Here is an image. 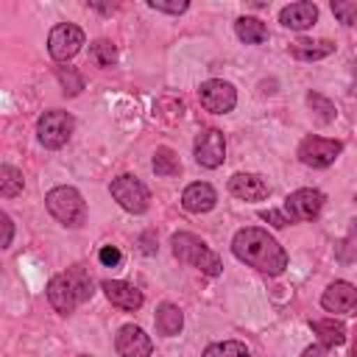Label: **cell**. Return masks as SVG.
<instances>
[{"instance_id":"cell-20","label":"cell","mask_w":357,"mask_h":357,"mask_svg":"<svg viewBox=\"0 0 357 357\" xmlns=\"http://www.w3.org/2000/svg\"><path fill=\"white\" fill-rule=\"evenodd\" d=\"M290 53L301 61H318V59H326L329 53H335V42L329 39H298L290 45Z\"/></svg>"},{"instance_id":"cell-37","label":"cell","mask_w":357,"mask_h":357,"mask_svg":"<svg viewBox=\"0 0 357 357\" xmlns=\"http://www.w3.org/2000/svg\"><path fill=\"white\" fill-rule=\"evenodd\" d=\"M351 357H357V335H354V346H351Z\"/></svg>"},{"instance_id":"cell-4","label":"cell","mask_w":357,"mask_h":357,"mask_svg":"<svg viewBox=\"0 0 357 357\" xmlns=\"http://www.w3.org/2000/svg\"><path fill=\"white\" fill-rule=\"evenodd\" d=\"M45 206H47V212H50L61 226L78 229V226H84V220H86V204H84L81 192H78L75 187H67V184L53 187V190L45 195Z\"/></svg>"},{"instance_id":"cell-39","label":"cell","mask_w":357,"mask_h":357,"mask_svg":"<svg viewBox=\"0 0 357 357\" xmlns=\"http://www.w3.org/2000/svg\"><path fill=\"white\" fill-rule=\"evenodd\" d=\"M78 357H92V354H78Z\"/></svg>"},{"instance_id":"cell-38","label":"cell","mask_w":357,"mask_h":357,"mask_svg":"<svg viewBox=\"0 0 357 357\" xmlns=\"http://www.w3.org/2000/svg\"><path fill=\"white\" fill-rule=\"evenodd\" d=\"M351 231H354V234H357V218H354V226H351Z\"/></svg>"},{"instance_id":"cell-15","label":"cell","mask_w":357,"mask_h":357,"mask_svg":"<svg viewBox=\"0 0 357 357\" xmlns=\"http://www.w3.org/2000/svg\"><path fill=\"white\" fill-rule=\"evenodd\" d=\"M229 192L240 201H262L271 192V184L257 173H234L229 178Z\"/></svg>"},{"instance_id":"cell-35","label":"cell","mask_w":357,"mask_h":357,"mask_svg":"<svg viewBox=\"0 0 357 357\" xmlns=\"http://www.w3.org/2000/svg\"><path fill=\"white\" fill-rule=\"evenodd\" d=\"M92 8H98V11H103V14H112L117 6H100V3H92Z\"/></svg>"},{"instance_id":"cell-17","label":"cell","mask_w":357,"mask_h":357,"mask_svg":"<svg viewBox=\"0 0 357 357\" xmlns=\"http://www.w3.org/2000/svg\"><path fill=\"white\" fill-rule=\"evenodd\" d=\"M279 22L284 28H293V31H307L318 22V6L310 3V0H298V3H290L279 11Z\"/></svg>"},{"instance_id":"cell-28","label":"cell","mask_w":357,"mask_h":357,"mask_svg":"<svg viewBox=\"0 0 357 357\" xmlns=\"http://www.w3.org/2000/svg\"><path fill=\"white\" fill-rule=\"evenodd\" d=\"M332 14L343 25H357V0H332Z\"/></svg>"},{"instance_id":"cell-27","label":"cell","mask_w":357,"mask_h":357,"mask_svg":"<svg viewBox=\"0 0 357 357\" xmlns=\"http://www.w3.org/2000/svg\"><path fill=\"white\" fill-rule=\"evenodd\" d=\"M56 78H59L64 95H70V98H75L84 89V75L75 67H56Z\"/></svg>"},{"instance_id":"cell-21","label":"cell","mask_w":357,"mask_h":357,"mask_svg":"<svg viewBox=\"0 0 357 357\" xmlns=\"http://www.w3.org/2000/svg\"><path fill=\"white\" fill-rule=\"evenodd\" d=\"M234 33H237V39L245 42V45H259V42L268 39V28H265V22L257 20V17H240V20L234 22Z\"/></svg>"},{"instance_id":"cell-29","label":"cell","mask_w":357,"mask_h":357,"mask_svg":"<svg viewBox=\"0 0 357 357\" xmlns=\"http://www.w3.org/2000/svg\"><path fill=\"white\" fill-rule=\"evenodd\" d=\"M148 8L165 11V14H184L190 8V3L187 0H148Z\"/></svg>"},{"instance_id":"cell-30","label":"cell","mask_w":357,"mask_h":357,"mask_svg":"<svg viewBox=\"0 0 357 357\" xmlns=\"http://www.w3.org/2000/svg\"><path fill=\"white\" fill-rule=\"evenodd\" d=\"M98 259H100V265L114 268V265H120L123 254H120V248H114V245H103V248L98 251Z\"/></svg>"},{"instance_id":"cell-10","label":"cell","mask_w":357,"mask_h":357,"mask_svg":"<svg viewBox=\"0 0 357 357\" xmlns=\"http://www.w3.org/2000/svg\"><path fill=\"white\" fill-rule=\"evenodd\" d=\"M343 151V142L337 139H326V137H304L298 145V159L307 167H329Z\"/></svg>"},{"instance_id":"cell-12","label":"cell","mask_w":357,"mask_h":357,"mask_svg":"<svg viewBox=\"0 0 357 357\" xmlns=\"http://www.w3.org/2000/svg\"><path fill=\"white\" fill-rule=\"evenodd\" d=\"M321 307L326 312H335V315H354V310H357V287L351 282H332L321 296Z\"/></svg>"},{"instance_id":"cell-2","label":"cell","mask_w":357,"mask_h":357,"mask_svg":"<svg viewBox=\"0 0 357 357\" xmlns=\"http://www.w3.org/2000/svg\"><path fill=\"white\" fill-rule=\"evenodd\" d=\"M92 293V276L81 265H73L47 282V301L59 315H70L81 301H89Z\"/></svg>"},{"instance_id":"cell-13","label":"cell","mask_w":357,"mask_h":357,"mask_svg":"<svg viewBox=\"0 0 357 357\" xmlns=\"http://www.w3.org/2000/svg\"><path fill=\"white\" fill-rule=\"evenodd\" d=\"M114 349L120 357H151L153 354L151 337L145 335L142 326H134V324L120 326V332L114 337Z\"/></svg>"},{"instance_id":"cell-36","label":"cell","mask_w":357,"mask_h":357,"mask_svg":"<svg viewBox=\"0 0 357 357\" xmlns=\"http://www.w3.org/2000/svg\"><path fill=\"white\" fill-rule=\"evenodd\" d=\"M351 95H357V67H354V81H351V89H349Z\"/></svg>"},{"instance_id":"cell-31","label":"cell","mask_w":357,"mask_h":357,"mask_svg":"<svg viewBox=\"0 0 357 357\" xmlns=\"http://www.w3.org/2000/svg\"><path fill=\"white\" fill-rule=\"evenodd\" d=\"M137 243H139V251H142L145 257H153V254H156V248H159V245H156V231H153V229L142 231Z\"/></svg>"},{"instance_id":"cell-32","label":"cell","mask_w":357,"mask_h":357,"mask_svg":"<svg viewBox=\"0 0 357 357\" xmlns=\"http://www.w3.org/2000/svg\"><path fill=\"white\" fill-rule=\"evenodd\" d=\"M259 218H262V220H268V223H271V226H276V229H284V226L290 223V220L284 218V212H279V209H262V212H259Z\"/></svg>"},{"instance_id":"cell-26","label":"cell","mask_w":357,"mask_h":357,"mask_svg":"<svg viewBox=\"0 0 357 357\" xmlns=\"http://www.w3.org/2000/svg\"><path fill=\"white\" fill-rule=\"evenodd\" d=\"M89 59L98 64V67H112L117 61V47L109 42V39H98L89 45Z\"/></svg>"},{"instance_id":"cell-6","label":"cell","mask_w":357,"mask_h":357,"mask_svg":"<svg viewBox=\"0 0 357 357\" xmlns=\"http://www.w3.org/2000/svg\"><path fill=\"white\" fill-rule=\"evenodd\" d=\"M109 192H112V198H114L126 212H131V215H142V212L148 209V204H151L148 187H145L137 176H131V173L117 176V178L109 184Z\"/></svg>"},{"instance_id":"cell-18","label":"cell","mask_w":357,"mask_h":357,"mask_svg":"<svg viewBox=\"0 0 357 357\" xmlns=\"http://www.w3.org/2000/svg\"><path fill=\"white\" fill-rule=\"evenodd\" d=\"M153 324H156V332H159L162 337H176V335L181 332V326H184V312H181L176 304L162 301V304L156 307Z\"/></svg>"},{"instance_id":"cell-22","label":"cell","mask_w":357,"mask_h":357,"mask_svg":"<svg viewBox=\"0 0 357 357\" xmlns=\"http://www.w3.org/2000/svg\"><path fill=\"white\" fill-rule=\"evenodd\" d=\"M151 167H153V173H156V176H162V178H173V176H178V173H181V162H178L176 151H170L167 145H162V148H156V151H153Z\"/></svg>"},{"instance_id":"cell-14","label":"cell","mask_w":357,"mask_h":357,"mask_svg":"<svg viewBox=\"0 0 357 357\" xmlns=\"http://www.w3.org/2000/svg\"><path fill=\"white\" fill-rule=\"evenodd\" d=\"M100 287H103L106 298H109L114 307L126 310V312H137V310L142 307V301H145L142 290H137L131 282H123V279H106Z\"/></svg>"},{"instance_id":"cell-11","label":"cell","mask_w":357,"mask_h":357,"mask_svg":"<svg viewBox=\"0 0 357 357\" xmlns=\"http://www.w3.org/2000/svg\"><path fill=\"white\" fill-rule=\"evenodd\" d=\"M195 162L201 167H209V170H215V167H220L226 162V137H223V131L206 128V131L198 134V139H195Z\"/></svg>"},{"instance_id":"cell-8","label":"cell","mask_w":357,"mask_h":357,"mask_svg":"<svg viewBox=\"0 0 357 357\" xmlns=\"http://www.w3.org/2000/svg\"><path fill=\"white\" fill-rule=\"evenodd\" d=\"M324 192L321 190H312V187H301V190H296V192H290L287 198H284V206H282V212H284V218L290 220V223H301V220H312L318 212H321V206H324Z\"/></svg>"},{"instance_id":"cell-1","label":"cell","mask_w":357,"mask_h":357,"mask_svg":"<svg viewBox=\"0 0 357 357\" xmlns=\"http://www.w3.org/2000/svg\"><path fill=\"white\" fill-rule=\"evenodd\" d=\"M231 251L240 262L257 268L259 273L279 276L287 268V251L259 226H245L231 237Z\"/></svg>"},{"instance_id":"cell-19","label":"cell","mask_w":357,"mask_h":357,"mask_svg":"<svg viewBox=\"0 0 357 357\" xmlns=\"http://www.w3.org/2000/svg\"><path fill=\"white\" fill-rule=\"evenodd\" d=\"M310 329L318 335L321 346L324 349H335V346H343L346 343V326L335 318H318V321H310Z\"/></svg>"},{"instance_id":"cell-5","label":"cell","mask_w":357,"mask_h":357,"mask_svg":"<svg viewBox=\"0 0 357 357\" xmlns=\"http://www.w3.org/2000/svg\"><path fill=\"white\" fill-rule=\"evenodd\" d=\"M73 128H75V120L64 109H50L45 114H39V120H36V137L50 151L67 145V139L73 137Z\"/></svg>"},{"instance_id":"cell-23","label":"cell","mask_w":357,"mask_h":357,"mask_svg":"<svg viewBox=\"0 0 357 357\" xmlns=\"http://www.w3.org/2000/svg\"><path fill=\"white\" fill-rule=\"evenodd\" d=\"M25 187V178H22V170L11 167V165H3L0 167V195L3 198H14L20 195Z\"/></svg>"},{"instance_id":"cell-34","label":"cell","mask_w":357,"mask_h":357,"mask_svg":"<svg viewBox=\"0 0 357 357\" xmlns=\"http://www.w3.org/2000/svg\"><path fill=\"white\" fill-rule=\"evenodd\" d=\"M301 357H326V354H324V346L315 343V346H307V349L301 351Z\"/></svg>"},{"instance_id":"cell-33","label":"cell","mask_w":357,"mask_h":357,"mask_svg":"<svg viewBox=\"0 0 357 357\" xmlns=\"http://www.w3.org/2000/svg\"><path fill=\"white\" fill-rule=\"evenodd\" d=\"M0 226H3V240H0V245L8 248V245H11V237H14V223H11V218H8L6 212H0Z\"/></svg>"},{"instance_id":"cell-7","label":"cell","mask_w":357,"mask_h":357,"mask_svg":"<svg viewBox=\"0 0 357 357\" xmlns=\"http://www.w3.org/2000/svg\"><path fill=\"white\" fill-rule=\"evenodd\" d=\"M198 100L212 114H226L237 106V89L223 78H209L198 86Z\"/></svg>"},{"instance_id":"cell-25","label":"cell","mask_w":357,"mask_h":357,"mask_svg":"<svg viewBox=\"0 0 357 357\" xmlns=\"http://www.w3.org/2000/svg\"><path fill=\"white\" fill-rule=\"evenodd\" d=\"M201 357H251V354L240 340H220V343H209Z\"/></svg>"},{"instance_id":"cell-9","label":"cell","mask_w":357,"mask_h":357,"mask_svg":"<svg viewBox=\"0 0 357 357\" xmlns=\"http://www.w3.org/2000/svg\"><path fill=\"white\" fill-rule=\"evenodd\" d=\"M81 47H84V31L78 25H73V22L53 25V31L47 36V53L56 61H70Z\"/></svg>"},{"instance_id":"cell-16","label":"cell","mask_w":357,"mask_h":357,"mask_svg":"<svg viewBox=\"0 0 357 357\" xmlns=\"http://www.w3.org/2000/svg\"><path fill=\"white\" fill-rule=\"evenodd\" d=\"M215 204H218V192H215V187L206 184V181H192V184H187L184 192H181V206H184L187 212H192V215L209 212V209H215Z\"/></svg>"},{"instance_id":"cell-24","label":"cell","mask_w":357,"mask_h":357,"mask_svg":"<svg viewBox=\"0 0 357 357\" xmlns=\"http://www.w3.org/2000/svg\"><path fill=\"white\" fill-rule=\"evenodd\" d=\"M307 106L312 109V114H315V120H318V123H332V120L337 117L335 103H332L329 98L318 95V92H307Z\"/></svg>"},{"instance_id":"cell-3","label":"cell","mask_w":357,"mask_h":357,"mask_svg":"<svg viewBox=\"0 0 357 357\" xmlns=\"http://www.w3.org/2000/svg\"><path fill=\"white\" fill-rule=\"evenodd\" d=\"M170 248H173V257H176L178 262H187V265L198 268V271L206 273V276H218V273L223 271L220 257H218L201 237H195V234H190V231H176V234L170 237Z\"/></svg>"}]
</instances>
